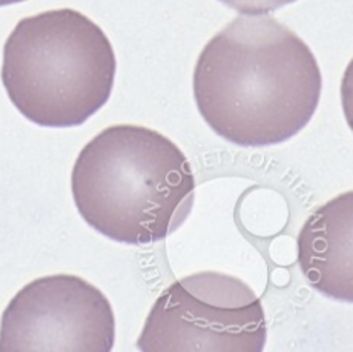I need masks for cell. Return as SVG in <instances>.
<instances>
[{"label":"cell","mask_w":353,"mask_h":352,"mask_svg":"<svg viewBox=\"0 0 353 352\" xmlns=\"http://www.w3.org/2000/svg\"><path fill=\"white\" fill-rule=\"evenodd\" d=\"M200 116L239 146L294 137L320 105L323 76L304 40L269 14H241L209 40L194 68Z\"/></svg>","instance_id":"1"},{"label":"cell","mask_w":353,"mask_h":352,"mask_svg":"<svg viewBox=\"0 0 353 352\" xmlns=\"http://www.w3.org/2000/svg\"><path fill=\"white\" fill-rule=\"evenodd\" d=\"M79 214L125 245L159 243L191 213L195 175L171 139L151 128H105L83 146L71 174Z\"/></svg>","instance_id":"2"},{"label":"cell","mask_w":353,"mask_h":352,"mask_svg":"<svg viewBox=\"0 0 353 352\" xmlns=\"http://www.w3.org/2000/svg\"><path fill=\"white\" fill-rule=\"evenodd\" d=\"M115 72L110 37L71 8L22 19L3 46L5 91L16 110L39 126L83 125L110 100Z\"/></svg>","instance_id":"3"},{"label":"cell","mask_w":353,"mask_h":352,"mask_svg":"<svg viewBox=\"0 0 353 352\" xmlns=\"http://www.w3.org/2000/svg\"><path fill=\"white\" fill-rule=\"evenodd\" d=\"M263 302L248 283L201 271L171 283L154 302L137 340L143 352H261Z\"/></svg>","instance_id":"4"},{"label":"cell","mask_w":353,"mask_h":352,"mask_svg":"<svg viewBox=\"0 0 353 352\" xmlns=\"http://www.w3.org/2000/svg\"><path fill=\"white\" fill-rule=\"evenodd\" d=\"M114 343L110 300L72 274L40 277L25 285L0 320V352H110Z\"/></svg>","instance_id":"5"},{"label":"cell","mask_w":353,"mask_h":352,"mask_svg":"<svg viewBox=\"0 0 353 352\" xmlns=\"http://www.w3.org/2000/svg\"><path fill=\"white\" fill-rule=\"evenodd\" d=\"M353 193L325 202L298 233V265L318 293L334 300L353 302L352 240Z\"/></svg>","instance_id":"6"},{"label":"cell","mask_w":353,"mask_h":352,"mask_svg":"<svg viewBox=\"0 0 353 352\" xmlns=\"http://www.w3.org/2000/svg\"><path fill=\"white\" fill-rule=\"evenodd\" d=\"M220 2L241 14H268L296 0H220Z\"/></svg>","instance_id":"7"},{"label":"cell","mask_w":353,"mask_h":352,"mask_svg":"<svg viewBox=\"0 0 353 352\" xmlns=\"http://www.w3.org/2000/svg\"><path fill=\"white\" fill-rule=\"evenodd\" d=\"M20 2H25V0H0V6H8V5H14Z\"/></svg>","instance_id":"8"}]
</instances>
